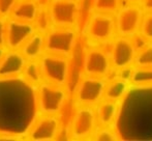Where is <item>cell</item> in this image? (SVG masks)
Wrapping results in <instances>:
<instances>
[{"mask_svg": "<svg viewBox=\"0 0 152 141\" xmlns=\"http://www.w3.org/2000/svg\"><path fill=\"white\" fill-rule=\"evenodd\" d=\"M84 35L90 46H106L118 35L115 15L91 10Z\"/></svg>", "mask_w": 152, "mask_h": 141, "instance_id": "1", "label": "cell"}, {"mask_svg": "<svg viewBox=\"0 0 152 141\" xmlns=\"http://www.w3.org/2000/svg\"><path fill=\"white\" fill-rule=\"evenodd\" d=\"M68 98L69 91L65 86L44 81L35 87V103L38 114L61 115Z\"/></svg>", "mask_w": 152, "mask_h": 141, "instance_id": "2", "label": "cell"}, {"mask_svg": "<svg viewBox=\"0 0 152 141\" xmlns=\"http://www.w3.org/2000/svg\"><path fill=\"white\" fill-rule=\"evenodd\" d=\"M78 37L79 32L76 27L52 26L45 33V51L72 58Z\"/></svg>", "mask_w": 152, "mask_h": 141, "instance_id": "3", "label": "cell"}, {"mask_svg": "<svg viewBox=\"0 0 152 141\" xmlns=\"http://www.w3.org/2000/svg\"><path fill=\"white\" fill-rule=\"evenodd\" d=\"M38 61L45 82L59 86H68L72 70V58L46 52Z\"/></svg>", "mask_w": 152, "mask_h": 141, "instance_id": "4", "label": "cell"}, {"mask_svg": "<svg viewBox=\"0 0 152 141\" xmlns=\"http://www.w3.org/2000/svg\"><path fill=\"white\" fill-rule=\"evenodd\" d=\"M97 127L95 107L75 106L67 129V136L70 140L75 141L91 140Z\"/></svg>", "mask_w": 152, "mask_h": 141, "instance_id": "5", "label": "cell"}, {"mask_svg": "<svg viewBox=\"0 0 152 141\" xmlns=\"http://www.w3.org/2000/svg\"><path fill=\"white\" fill-rule=\"evenodd\" d=\"M107 79L82 75L74 91L75 106L95 107L104 99Z\"/></svg>", "mask_w": 152, "mask_h": 141, "instance_id": "6", "label": "cell"}, {"mask_svg": "<svg viewBox=\"0 0 152 141\" xmlns=\"http://www.w3.org/2000/svg\"><path fill=\"white\" fill-rule=\"evenodd\" d=\"M83 0H52L48 10L53 26L78 28Z\"/></svg>", "mask_w": 152, "mask_h": 141, "instance_id": "7", "label": "cell"}, {"mask_svg": "<svg viewBox=\"0 0 152 141\" xmlns=\"http://www.w3.org/2000/svg\"><path fill=\"white\" fill-rule=\"evenodd\" d=\"M110 55L102 47L90 46L85 50L82 61V75L108 79L113 74Z\"/></svg>", "mask_w": 152, "mask_h": 141, "instance_id": "8", "label": "cell"}, {"mask_svg": "<svg viewBox=\"0 0 152 141\" xmlns=\"http://www.w3.org/2000/svg\"><path fill=\"white\" fill-rule=\"evenodd\" d=\"M145 12L139 3H123L115 15L117 35L132 37L140 32Z\"/></svg>", "mask_w": 152, "mask_h": 141, "instance_id": "9", "label": "cell"}, {"mask_svg": "<svg viewBox=\"0 0 152 141\" xmlns=\"http://www.w3.org/2000/svg\"><path fill=\"white\" fill-rule=\"evenodd\" d=\"M62 120L60 115L38 114L27 130L26 139L30 141H53L60 136Z\"/></svg>", "mask_w": 152, "mask_h": 141, "instance_id": "10", "label": "cell"}, {"mask_svg": "<svg viewBox=\"0 0 152 141\" xmlns=\"http://www.w3.org/2000/svg\"><path fill=\"white\" fill-rule=\"evenodd\" d=\"M102 48L110 55L114 70L134 65L137 52L132 46L130 37L117 35L112 42L107 44Z\"/></svg>", "mask_w": 152, "mask_h": 141, "instance_id": "11", "label": "cell"}, {"mask_svg": "<svg viewBox=\"0 0 152 141\" xmlns=\"http://www.w3.org/2000/svg\"><path fill=\"white\" fill-rule=\"evenodd\" d=\"M36 32L33 23L7 18L6 22V48L20 50L21 47Z\"/></svg>", "mask_w": 152, "mask_h": 141, "instance_id": "12", "label": "cell"}, {"mask_svg": "<svg viewBox=\"0 0 152 141\" xmlns=\"http://www.w3.org/2000/svg\"><path fill=\"white\" fill-rule=\"evenodd\" d=\"M27 59L20 50L7 49L0 61V80L17 79L21 77Z\"/></svg>", "mask_w": 152, "mask_h": 141, "instance_id": "13", "label": "cell"}, {"mask_svg": "<svg viewBox=\"0 0 152 141\" xmlns=\"http://www.w3.org/2000/svg\"><path fill=\"white\" fill-rule=\"evenodd\" d=\"M121 110V102L102 100L95 106L97 123L99 127L116 128L119 113Z\"/></svg>", "mask_w": 152, "mask_h": 141, "instance_id": "14", "label": "cell"}, {"mask_svg": "<svg viewBox=\"0 0 152 141\" xmlns=\"http://www.w3.org/2000/svg\"><path fill=\"white\" fill-rule=\"evenodd\" d=\"M129 82L118 77H110L107 79L106 90H104V100L114 102H122V100L127 95L130 89Z\"/></svg>", "mask_w": 152, "mask_h": 141, "instance_id": "15", "label": "cell"}, {"mask_svg": "<svg viewBox=\"0 0 152 141\" xmlns=\"http://www.w3.org/2000/svg\"><path fill=\"white\" fill-rule=\"evenodd\" d=\"M38 10H39V6L35 0H19L15 7L12 8L8 18L33 23Z\"/></svg>", "mask_w": 152, "mask_h": 141, "instance_id": "16", "label": "cell"}, {"mask_svg": "<svg viewBox=\"0 0 152 141\" xmlns=\"http://www.w3.org/2000/svg\"><path fill=\"white\" fill-rule=\"evenodd\" d=\"M20 51L23 53L27 60H39L40 57L46 53L45 51V35L36 31L21 47Z\"/></svg>", "mask_w": 152, "mask_h": 141, "instance_id": "17", "label": "cell"}, {"mask_svg": "<svg viewBox=\"0 0 152 141\" xmlns=\"http://www.w3.org/2000/svg\"><path fill=\"white\" fill-rule=\"evenodd\" d=\"M22 77L24 81L31 87L35 88L36 86L44 82L40 72L39 61L38 60H27L26 65L24 68V70L22 73Z\"/></svg>", "mask_w": 152, "mask_h": 141, "instance_id": "18", "label": "cell"}, {"mask_svg": "<svg viewBox=\"0 0 152 141\" xmlns=\"http://www.w3.org/2000/svg\"><path fill=\"white\" fill-rule=\"evenodd\" d=\"M130 84L134 87H152V67H134L130 79Z\"/></svg>", "mask_w": 152, "mask_h": 141, "instance_id": "19", "label": "cell"}, {"mask_svg": "<svg viewBox=\"0 0 152 141\" xmlns=\"http://www.w3.org/2000/svg\"><path fill=\"white\" fill-rule=\"evenodd\" d=\"M122 5V0H92L91 10L116 15Z\"/></svg>", "mask_w": 152, "mask_h": 141, "instance_id": "20", "label": "cell"}, {"mask_svg": "<svg viewBox=\"0 0 152 141\" xmlns=\"http://www.w3.org/2000/svg\"><path fill=\"white\" fill-rule=\"evenodd\" d=\"M33 25L35 30L42 35H45L53 26L48 7H39L35 20L33 21Z\"/></svg>", "mask_w": 152, "mask_h": 141, "instance_id": "21", "label": "cell"}, {"mask_svg": "<svg viewBox=\"0 0 152 141\" xmlns=\"http://www.w3.org/2000/svg\"><path fill=\"white\" fill-rule=\"evenodd\" d=\"M120 136L117 133L116 128L99 127L95 130L91 140L95 141H118L120 140Z\"/></svg>", "mask_w": 152, "mask_h": 141, "instance_id": "22", "label": "cell"}, {"mask_svg": "<svg viewBox=\"0 0 152 141\" xmlns=\"http://www.w3.org/2000/svg\"><path fill=\"white\" fill-rule=\"evenodd\" d=\"M134 67L151 68L152 67V42L145 49L137 53Z\"/></svg>", "mask_w": 152, "mask_h": 141, "instance_id": "23", "label": "cell"}, {"mask_svg": "<svg viewBox=\"0 0 152 141\" xmlns=\"http://www.w3.org/2000/svg\"><path fill=\"white\" fill-rule=\"evenodd\" d=\"M140 32L152 42V12H145Z\"/></svg>", "mask_w": 152, "mask_h": 141, "instance_id": "24", "label": "cell"}, {"mask_svg": "<svg viewBox=\"0 0 152 141\" xmlns=\"http://www.w3.org/2000/svg\"><path fill=\"white\" fill-rule=\"evenodd\" d=\"M130 40H132V46H134L137 53L142 51L143 49H145L151 43L148 38L145 37L141 32H138L134 35H132V37H130Z\"/></svg>", "mask_w": 152, "mask_h": 141, "instance_id": "25", "label": "cell"}, {"mask_svg": "<svg viewBox=\"0 0 152 141\" xmlns=\"http://www.w3.org/2000/svg\"><path fill=\"white\" fill-rule=\"evenodd\" d=\"M19 0H0V17L8 18Z\"/></svg>", "mask_w": 152, "mask_h": 141, "instance_id": "26", "label": "cell"}, {"mask_svg": "<svg viewBox=\"0 0 152 141\" xmlns=\"http://www.w3.org/2000/svg\"><path fill=\"white\" fill-rule=\"evenodd\" d=\"M6 22L7 18L0 17V47L6 48Z\"/></svg>", "mask_w": 152, "mask_h": 141, "instance_id": "27", "label": "cell"}, {"mask_svg": "<svg viewBox=\"0 0 152 141\" xmlns=\"http://www.w3.org/2000/svg\"><path fill=\"white\" fill-rule=\"evenodd\" d=\"M139 4L142 6L145 12H152V0H142Z\"/></svg>", "mask_w": 152, "mask_h": 141, "instance_id": "28", "label": "cell"}, {"mask_svg": "<svg viewBox=\"0 0 152 141\" xmlns=\"http://www.w3.org/2000/svg\"><path fill=\"white\" fill-rule=\"evenodd\" d=\"M39 7H48L52 0H35Z\"/></svg>", "mask_w": 152, "mask_h": 141, "instance_id": "29", "label": "cell"}, {"mask_svg": "<svg viewBox=\"0 0 152 141\" xmlns=\"http://www.w3.org/2000/svg\"><path fill=\"white\" fill-rule=\"evenodd\" d=\"M6 51H7V48H5V47H0V61L2 60V58H3Z\"/></svg>", "mask_w": 152, "mask_h": 141, "instance_id": "30", "label": "cell"}, {"mask_svg": "<svg viewBox=\"0 0 152 141\" xmlns=\"http://www.w3.org/2000/svg\"><path fill=\"white\" fill-rule=\"evenodd\" d=\"M142 0H122V4L123 3H140Z\"/></svg>", "mask_w": 152, "mask_h": 141, "instance_id": "31", "label": "cell"}]
</instances>
